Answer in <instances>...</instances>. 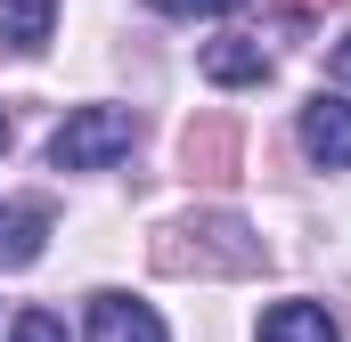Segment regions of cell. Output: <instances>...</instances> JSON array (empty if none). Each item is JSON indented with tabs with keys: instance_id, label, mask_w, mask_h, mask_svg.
<instances>
[{
	"instance_id": "cell-1",
	"label": "cell",
	"mask_w": 351,
	"mask_h": 342,
	"mask_svg": "<svg viewBox=\"0 0 351 342\" xmlns=\"http://www.w3.org/2000/svg\"><path fill=\"white\" fill-rule=\"evenodd\" d=\"M131 139H139V114L131 106H74L49 131V163L58 171H106V163L131 155Z\"/></svg>"
},
{
	"instance_id": "cell-2",
	"label": "cell",
	"mask_w": 351,
	"mask_h": 342,
	"mask_svg": "<svg viewBox=\"0 0 351 342\" xmlns=\"http://www.w3.org/2000/svg\"><path fill=\"white\" fill-rule=\"evenodd\" d=\"M302 147H311V163L351 171V98L343 90H319V98L302 106Z\"/></svg>"
},
{
	"instance_id": "cell-3",
	"label": "cell",
	"mask_w": 351,
	"mask_h": 342,
	"mask_svg": "<svg viewBox=\"0 0 351 342\" xmlns=\"http://www.w3.org/2000/svg\"><path fill=\"white\" fill-rule=\"evenodd\" d=\"M196 66H204V82H221V90L269 82V49L254 41V33H221V41H204V49H196Z\"/></svg>"
},
{
	"instance_id": "cell-4",
	"label": "cell",
	"mask_w": 351,
	"mask_h": 342,
	"mask_svg": "<svg viewBox=\"0 0 351 342\" xmlns=\"http://www.w3.org/2000/svg\"><path fill=\"white\" fill-rule=\"evenodd\" d=\"M90 342H172L164 318L131 293H90Z\"/></svg>"
},
{
	"instance_id": "cell-5",
	"label": "cell",
	"mask_w": 351,
	"mask_h": 342,
	"mask_svg": "<svg viewBox=\"0 0 351 342\" xmlns=\"http://www.w3.org/2000/svg\"><path fill=\"white\" fill-rule=\"evenodd\" d=\"M180 155H188V171H196V179H229V171H237V122H229V114H213V122H188Z\"/></svg>"
},
{
	"instance_id": "cell-6",
	"label": "cell",
	"mask_w": 351,
	"mask_h": 342,
	"mask_svg": "<svg viewBox=\"0 0 351 342\" xmlns=\"http://www.w3.org/2000/svg\"><path fill=\"white\" fill-rule=\"evenodd\" d=\"M49 25H58V0H0V49H41L49 41Z\"/></svg>"
},
{
	"instance_id": "cell-7",
	"label": "cell",
	"mask_w": 351,
	"mask_h": 342,
	"mask_svg": "<svg viewBox=\"0 0 351 342\" xmlns=\"http://www.w3.org/2000/svg\"><path fill=\"white\" fill-rule=\"evenodd\" d=\"M262 342H335V318L319 302H278L262 318Z\"/></svg>"
},
{
	"instance_id": "cell-8",
	"label": "cell",
	"mask_w": 351,
	"mask_h": 342,
	"mask_svg": "<svg viewBox=\"0 0 351 342\" xmlns=\"http://www.w3.org/2000/svg\"><path fill=\"white\" fill-rule=\"evenodd\" d=\"M41 228H49V212H41V204H25L16 220H0V261H8V269H25V261L41 253Z\"/></svg>"
},
{
	"instance_id": "cell-9",
	"label": "cell",
	"mask_w": 351,
	"mask_h": 342,
	"mask_svg": "<svg viewBox=\"0 0 351 342\" xmlns=\"http://www.w3.org/2000/svg\"><path fill=\"white\" fill-rule=\"evenodd\" d=\"M8 342H66V318H58V310H16Z\"/></svg>"
},
{
	"instance_id": "cell-10",
	"label": "cell",
	"mask_w": 351,
	"mask_h": 342,
	"mask_svg": "<svg viewBox=\"0 0 351 342\" xmlns=\"http://www.w3.org/2000/svg\"><path fill=\"white\" fill-rule=\"evenodd\" d=\"M172 16H229V8H245V0H164Z\"/></svg>"
},
{
	"instance_id": "cell-11",
	"label": "cell",
	"mask_w": 351,
	"mask_h": 342,
	"mask_svg": "<svg viewBox=\"0 0 351 342\" xmlns=\"http://www.w3.org/2000/svg\"><path fill=\"white\" fill-rule=\"evenodd\" d=\"M278 8H286V16H302V25H311V16H327V8H343V0H278Z\"/></svg>"
},
{
	"instance_id": "cell-12",
	"label": "cell",
	"mask_w": 351,
	"mask_h": 342,
	"mask_svg": "<svg viewBox=\"0 0 351 342\" xmlns=\"http://www.w3.org/2000/svg\"><path fill=\"white\" fill-rule=\"evenodd\" d=\"M327 74H335V82L351 90V41H335V57H327Z\"/></svg>"
},
{
	"instance_id": "cell-13",
	"label": "cell",
	"mask_w": 351,
	"mask_h": 342,
	"mask_svg": "<svg viewBox=\"0 0 351 342\" xmlns=\"http://www.w3.org/2000/svg\"><path fill=\"white\" fill-rule=\"evenodd\" d=\"M0 147H8V114H0Z\"/></svg>"
}]
</instances>
